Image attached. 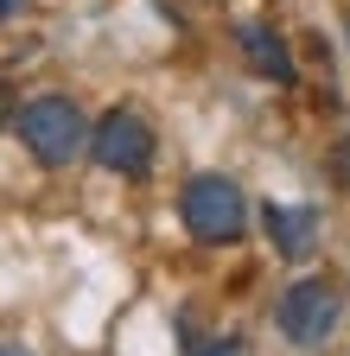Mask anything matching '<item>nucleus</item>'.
<instances>
[{
    "instance_id": "nucleus-1",
    "label": "nucleus",
    "mask_w": 350,
    "mask_h": 356,
    "mask_svg": "<svg viewBox=\"0 0 350 356\" xmlns=\"http://www.w3.org/2000/svg\"><path fill=\"white\" fill-rule=\"evenodd\" d=\"M179 216H185V229L204 242V248H230L248 236V197L230 172H198L185 178V191H179Z\"/></svg>"
},
{
    "instance_id": "nucleus-2",
    "label": "nucleus",
    "mask_w": 350,
    "mask_h": 356,
    "mask_svg": "<svg viewBox=\"0 0 350 356\" xmlns=\"http://www.w3.org/2000/svg\"><path fill=\"white\" fill-rule=\"evenodd\" d=\"M90 115H83L70 96H38L13 115V134H19V147L38 159V165H70L90 153Z\"/></svg>"
},
{
    "instance_id": "nucleus-3",
    "label": "nucleus",
    "mask_w": 350,
    "mask_h": 356,
    "mask_svg": "<svg viewBox=\"0 0 350 356\" xmlns=\"http://www.w3.org/2000/svg\"><path fill=\"white\" fill-rule=\"evenodd\" d=\"M337 318H344V286L331 274H305L274 299V325L293 350H319L337 331Z\"/></svg>"
},
{
    "instance_id": "nucleus-4",
    "label": "nucleus",
    "mask_w": 350,
    "mask_h": 356,
    "mask_svg": "<svg viewBox=\"0 0 350 356\" xmlns=\"http://www.w3.org/2000/svg\"><path fill=\"white\" fill-rule=\"evenodd\" d=\"M153 153H159V140H153V121H147L141 108H109V115L90 127V159H96L102 172L147 178V172H153Z\"/></svg>"
},
{
    "instance_id": "nucleus-5",
    "label": "nucleus",
    "mask_w": 350,
    "mask_h": 356,
    "mask_svg": "<svg viewBox=\"0 0 350 356\" xmlns=\"http://www.w3.org/2000/svg\"><path fill=\"white\" fill-rule=\"evenodd\" d=\"M261 222H268V242H274L280 261H305L319 248V210L312 204H268Z\"/></svg>"
},
{
    "instance_id": "nucleus-6",
    "label": "nucleus",
    "mask_w": 350,
    "mask_h": 356,
    "mask_svg": "<svg viewBox=\"0 0 350 356\" xmlns=\"http://www.w3.org/2000/svg\"><path fill=\"white\" fill-rule=\"evenodd\" d=\"M236 44H242V58H248L255 76H268V83H293V76H299V70H293V51H287V38H280L274 26L242 19V26H236Z\"/></svg>"
},
{
    "instance_id": "nucleus-7",
    "label": "nucleus",
    "mask_w": 350,
    "mask_h": 356,
    "mask_svg": "<svg viewBox=\"0 0 350 356\" xmlns=\"http://www.w3.org/2000/svg\"><path fill=\"white\" fill-rule=\"evenodd\" d=\"M325 172H331V185H337V191H350V134H337V140H331Z\"/></svg>"
},
{
    "instance_id": "nucleus-8",
    "label": "nucleus",
    "mask_w": 350,
    "mask_h": 356,
    "mask_svg": "<svg viewBox=\"0 0 350 356\" xmlns=\"http://www.w3.org/2000/svg\"><path fill=\"white\" fill-rule=\"evenodd\" d=\"M185 356H242V337H216V343H204V350H185Z\"/></svg>"
},
{
    "instance_id": "nucleus-9",
    "label": "nucleus",
    "mask_w": 350,
    "mask_h": 356,
    "mask_svg": "<svg viewBox=\"0 0 350 356\" xmlns=\"http://www.w3.org/2000/svg\"><path fill=\"white\" fill-rule=\"evenodd\" d=\"M0 356H32L26 343H7V337H0Z\"/></svg>"
},
{
    "instance_id": "nucleus-10",
    "label": "nucleus",
    "mask_w": 350,
    "mask_h": 356,
    "mask_svg": "<svg viewBox=\"0 0 350 356\" xmlns=\"http://www.w3.org/2000/svg\"><path fill=\"white\" fill-rule=\"evenodd\" d=\"M13 7H19V0H0V19H7V13H13Z\"/></svg>"
},
{
    "instance_id": "nucleus-11",
    "label": "nucleus",
    "mask_w": 350,
    "mask_h": 356,
    "mask_svg": "<svg viewBox=\"0 0 350 356\" xmlns=\"http://www.w3.org/2000/svg\"><path fill=\"white\" fill-rule=\"evenodd\" d=\"M344 32H350V19H344Z\"/></svg>"
}]
</instances>
